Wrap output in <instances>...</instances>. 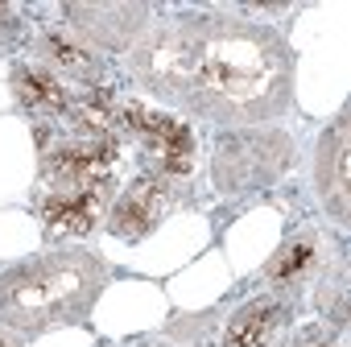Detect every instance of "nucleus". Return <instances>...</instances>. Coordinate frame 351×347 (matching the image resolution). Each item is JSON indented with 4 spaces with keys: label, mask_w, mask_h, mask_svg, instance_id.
Masks as SVG:
<instances>
[{
    "label": "nucleus",
    "mask_w": 351,
    "mask_h": 347,
    "mask_svg": "<svg viewBox=\"0 0 351 347\" xmlns=\"http://www.w3.org/2000/svg\"><path fill=\"white\" fill-rule=\"evenodd\" d=\"M281 326H285V306L273 294H261V298H248L228 318L219 347H277Z\"/></svg>",
    "instance_id": "10"
},
{
    "label": "nucleus",
    "mask_w": 351,
    "mask_h": 347,
    "mask_svg": "<svg viewBox=\"0 0 351 347\" xmlns=\"http://www.w3.org/2000/svg\"><path fill=\"white\" fill-rule=\"evenodd\" d=\"M116 157L112 136H83V141H58L42 157V178L54 191H83L108 178V161Z\"/></svg>",
    "instance_id": "5"
},
{
    "label": "nucleus",
    "mask_w": 351,
    "mask_h": 347,
    "mask_svg": "<svg viewBox=\"0 0 351 347\" xmlns=\"http://www.w3.org/2000/svg\"><path fill=\"white\" fill-rule=\"evenodd\" d=\"M165 211H169V182L145 174V178L128 182V187L116 195V203H112V211H108V232H112L116 240L136 244V240H145V236L165 219Z\"/></svg>",
    "instance_id": "6"
},
{
    "label": "nucleus",
    "mask_w": 351,
    "mask_h": 347,
    "mask_svg": "<svg viewBox=\"0 0 351 347\" xmlns=\"http://www.w3.org/2000/svg\"><path fill=\"white\" fill-rule=\"evenodd\" d=\"M9 34H17V17L9 5H0V38H9Z\"/></svg>",
    "instance_id": "15"
},
{
    "label": "nucleus",
    "mask_w": 351,
    "mask_h": 347,
    "mask_svg": "<svg viewBox=\"0 0 351 347\" xmlns=\"http://www.w3.org/2000/svg\"><path fill=\"white\" fill-rule=\"evenodd\" d=\"M318 261H322V236L314 228H302L273 252V261L265 265V281L273 289H298L314 277Z\"/></svg>",
    "instance_id": "11"
},
{
    "label": "nucleus",
    "mask_w": 351,
    "mask_h": 347,
    "mask_svg": "<svg viewBox=\"0 0 351 347\" xmlns=\"http://www.w3.org/2000/svg\"><path fill=\"white\" fill-rule=\"evenodd\" d=\"M347 112L318 136V153H314V191L326 207V215L347 228Z\"/></svg>",
    "instance_id": "7"
},
{
    "label": "nucleus",
    "mask_w": 351,
    "mask_h": 347,
    "mask_svg": "<svg viewBox=\"0 0 351 347\" xmlns=\"http://www.w3.org/2000/svg\"><path fill=\"white\" fill-rule=\"evenodd\" d=\"M112 269L87 248H50L0 273V326L42 335L54 326H83L95 310Z\"/></svg>",
    "instance_id": "2"
},
{
    "label": "nucleus",
    "mask_w": 351,
    "mask_h": 347,
    "mask_svg": "<svg viewBox=\"0 0 351 347\" xmlns=\"http://www.w3.org/2000/svg\"><path fill=\"white\" fill-rule=\"evenodd\" d=\"M293 165V136L277 124L223 128L215 136L211 182L219 195H252L273 187Z\"/></svg>",
    "instance_id": "3"
},
{
    "label": "nucleus",
    "mask_w": 351,
    "mask_h": 347,
    "mask_svg": "<svg viewBox=\"0 0 351 347\" xmlns=\"http://www.w3.org/2000/svg\"><path fill=\"white\" fill-rule=\"evenodd\" d=\"M34 50H38V58H42L46 71H58V75H66V79H75V83H95V79H104V54H99L95 46H87V42H83L75 29H66V25H46V29L38 34Z\"/></svg>",
    "instance_id": "8"
},
{
    "label": "nucleus",
    "mask_w": 351,
    "mask_h": 347,
    "mask_svg": "<svg viewBox=\"0 0 351 347\" xmlns=\"http://www.w3.org/2000/svg\"><path fill=\"white\" fill-rule=\"evenodd\" d=\"M108 187H112V178H104L95 187H83V191H50V195H42L38 215L46 219L50 232L87 236L104 219V207H108V195H112Z\"/></svg>",
    "instance_id": "9"
},
{
    "label": "nucleus",
    "mask_w": 351,
    "mask_h": 347,
    "mask_svg": "<svg viewBox=\"0 0 351 347\" xmlns=\"http://www.w3.org/2000/svg\"><path fill=\"white\" fill-rule=\"evenodd\" d=\"M66 29H75L87 46L128 54L136 38L149 29V9L145 5H66L62 9Z\"/></svg>",
    "instance_id": "4"
},
{
    "label": "nucleus",
    "mask_w": 351,
    "mask_h": 347,
    "mask_svg": "<svg viewBox=\"0 0 351 347\" xmlns=\"http://www.w3.org/2000/svg\"><path fill=\"white\" fill-rule=\"evenodd\" d=\"M13 95L21 108H29L38 116H66L71 112L66 87L42 62H13Z\"/></svg>",
    "instance_id": "12"
},
{
    "label": "nucleus",
    "mask_w": 351,
    "mask_h": 347,
    "mask_svg": "<svg viewBox=\"0 0 351 347\" xmlns=\"http://www.w3.org/2000/svg\"><path fill=\"white\" fill-rule=\"evenodd\" d=\"M318 310L330 318V322H347V261L339 256L330 269H326V277H322V285H318Z\"/></svg>",
    "instance_id": "13"
},
{
    "label": "nucleus",
    "mask_w": 351,
    "mask_h": 347,
    "mask_svg": "<svg viewBox=\"0 0 351 347\" xmlns=\"http://www.w3.org/2000/svg\"><path fill=\"white\" fill-rule=\"evenodd\" d=\"M132 79L215 124H269L293 104V50L289 42L240 13H182L149 21L128 50Z\"/></svg>",
    "instance_id": "1"
},
{
    "label": "nucleus",
    "mask_w": 351,
    "mask_h": 347,
    "mask_svg": "<svg viewBox=\"0 0 351 347\" xmlns=\"http://www.w3.org/2000/svg\"><path fill=\"white\" fill-rule=\"evenodd\" d=\"M293 347H343V343H335V335H326V331H306Z\"/></svg>",
    "instance_id": "14"
},
{
    "label": "nucleus",
    "mask_w": 351,
    "mask_h": 347,
    "mask_svg": "<svg viewBox=\"0 0 351 347\" xmlns=\"http://www.w3.org/2000/svg\"><path fill=\"white\" fill-rule=\"evenodd\" d=\"M0 347H25V339L17 331H9V326H0Z\"/></svg>",
    "instance_id": "16"
}]
</instances>
